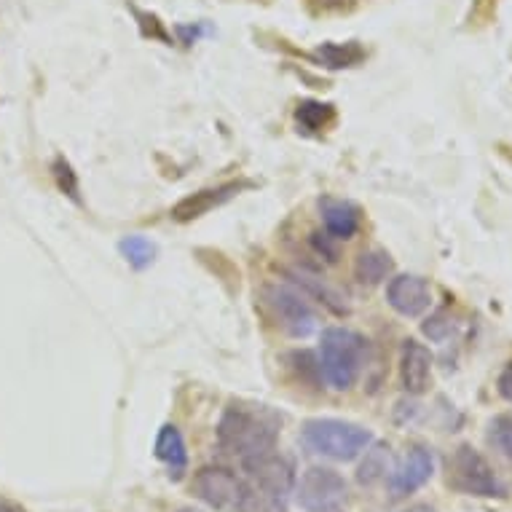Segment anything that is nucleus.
<instances>
[{"mask_svg": "<svg viewBox=\"0 0 512 512\" xmlns=\"http://www.w3.org/2000/svg\"><path fill=\"white\" fill-rule=\"evenodd\" d=\"M279 429H282V416L271 411L269 405L234 400L220 416L218 443L226 454L244 462L250 456L274 451Z\"/></svg>", "mask_w": 512, "mask_h": 512, "instance_id": "f257e3e1", "label": "nucleus"}, {"mask_svg": "<svg viewBox=\"0 0 512 512\" xmlns=\"http://www.w3.org/2000/svg\"><path fill=\"white\" fill-rule=\"evenodd\" d=\"M0 512H27V510H22L19 504L9 502V499H3V496H0Z\"/></svg>", "mask_w": 512, "mask_h": 512, "instance_id": "b1692460", "label": "nucleus"}, {"mask_svg": "<svg viewBox=\"0 0 512 512\" xmlns=\"http://www.w3.org/2000/svg\"><path fill=\"white\" fill-rule=\"evenodd\" d=\"M177 512H202V510H194V507H183V510H177Z\"/></svg>", "mask_w": 512, "mask_h": 512, "instance_id": "bb28decb", "label": "nucleus"}, {"mask_svg": "<svg viewBox=\"0 0 512 512\" xmlns=\"http://www.w3.org/2000/svg\"><path fill=\"white\" fill-rule=\"evenodd\" d=\"M54 177H57V185L62 194H68L70 199H76L78 202V180H76V172L70 167L65 159H57L54 161Z\"/></svg>", "mask_w": 512, "mask_h": 512, "instance_id": "412c9836", "label": "nucleus"}, {"mask_svg": "<svg viewBox=\"0 0 512 512\" xmlns=\"http://www.w3.org/2000/svg\"><path fill=\"white\" fill-rule=\"evenodd\" d=\"M488 443L507 459H512V416H496L488 424Z\"/></svg>", "mask_w": 512, "mask_h": 512, "instance_id": "aec40b11", "label": "nucleus"}, {"mask_svg": "<svg viewBox=\"0 0 512 512\" xmlns=\"http://www.w3.org/2000/svg\"><path fill=\"white\" fill-rule=\"evenodd\" d=\"M247 472V486L258 491L261 496L287 502V496L293 494L295 488V470L293 464L287 462L285 456L277 451H266V454L250 456L242 462Z\"/></svg>", "mask_w": 512, "mask_h": 512, "instance_id": "6e6552de", "label": "nucleus"}, {"mask_svg": "<svg viewBox=\"0 0 512 512\" xmlns=\"http://www.w3.org/2000/svg\"><path fill=\"white\" fill-rule=\"evenodd\" d=\"M333 118H336V110L328 102H314L306 100L298 105L295 110V121L298 126H303L306 132H322V129H328L333 124Z\"/></svg>", "mask_w": 512, "mask_h": 512, "instance_id": "6ab92c4d", "label": "nucleus"}, {"mask_svg": "<svg viewBox=\"0 0 512 512\" xmlns=\"http://www.w3.org/2000/svg\"><path fill=\"white\" fill-rule=\"evenodd\" d=\"M314 57L330 70H341V68H354L357 62H362L365 51L357 46V43H322L317 49Z\"/></svg>", "mask_w": 512, "mask_h": 512, "instance_id": "f3484780", "label": "nucleus"}, {"mask_svg": "<svg viewBox=\"0 0 512 512\" xmlns=\"http://www.w3.org/2000/svg\"><path fill=\"white\" fill-rule=\"evenodd\" d=\"M263 303L277 319V325L287 336L306 338L317 330V314L295 287L290 285H266L263 287Z\"/></svg>", "mask_w": 512, "mask_h": 512, "instance_id": "423d86ee", "label": "nucleus"}, {"mask_svg": "<svg viewBox=\"0 0 512 512\" xmlns=\"http://www.w3.org/2000/svg\"><path fill=\"white\" fill-rule=\"evenodd\" d=\"M319 212H322V223L328 228V236L336 242H346L360 231V210L352 202L344 199H319Z\"/></svg>", "mask_w": 512, "mask_h": 512, "instance_id": "ddd939ff", "label": "nucleus"}, {"mask_svg": "<svg viewBox=\"0 0 512 512\" xmlns=\"http://www.w3.org/2000/svg\"><path fill=\"white\" fill-rule=\"evenodd\" d=\"M392 472V451L387 443H370L362 451L360 470H357V480L362 486H376L381 480L389 478Z\"/></svg>", "mask_w": 512, "mask_h": 512, "instance_id": "2eb2a0df", "label": "nucleus"}, {"mask_svg": "<svg viewBox=\"0 0 512 512\" xmlns=\"http://www.w3.org/2000/svg\"><path fill=\"white\" fill-rule=\"evenodd\" d=\"M118 252H121V255H124V261L137 271L148 269V266L156 261V244L140 234L124 236V239L118 242Z\"/></svg>", "mask_w": 512, "mask_h": 512, "instance_id": "a211bd4d", "label": "nucleus"}, {"mask_svg": "<svg viewBox=\"0 0 512 512\" xmlns=\"http://www.w3.org/2000/svg\"><path fill=\"white\" fill-rule=\"evenodd\" d=\"M319 3H322V6H341L344 0H319Z\"/></svg>", "mask_w": 512, "mask_h": 512, "instance_id": "a878e982", "label": "nucleus"}, {"mask_svg": "<svg viewBox=\"0 0 512 512\" xmlns=\"http://www.w3.org/2000/svg\"><path fill=\"white\" fill-rule=\"evenodd\" d=\"M432 475H435V456H432V451L424 448V445H413L411 451L405 454L403 462L392 467V472H389V494H392V499L411 496L424 483H429Z\"/></svg>", "mask_w": 512, "mask_h": 512, "instance_id": "1a4fd4ad", "label": "nucleus"}, {"mask_svg": "<svg viewBox=\"0 0 512 512\" xmlns=\"http://www.w3.org/2000/svg\"><path fill=\"white\" fill-rule=\"evenodd\" d=\"M403 512H437L435 507H429V504H413V507H408V510Z\"/></svg>", "mask_w": 512, "mask_h": 512, "instance_id": "393cba45", "label": "nucleus"}, {"mask_svg": "<svg viewBox=\"0 0 512 512\" xmlns=\"http://www.w3.org/2000/svg\"><path fill=\"white\" fill-rule=\"evenodd\" d=\"M242 183H226L218 185V188H204V191H196V194L185 196L172 207V218L180 220V223H188V220H196L212 212L220 204H226L228 199H234L239 191H242Z\"/></svg>", "mask_w": 512, "mask_h": 512, "instance_id": "f8f14e48", "label": "nucleus"}, {"mask_svg": "<svg viewBox=\"0 0 512 512\" xmlns=\"http://www.w3.org/2000/svg\"><path fill=\"white\" fill-rule=\"evenodd\" d=\"M448 486L456 488L459 494L483 496V499L507 494V488L496 478L491 464L472 445H459L448 459Z\"/></svg>", "mask_w": 512, "mask_h": 512, "instance_id": "20e7f679", "label": "nucleus"}, {"mask_svg": "<svg viewBox=\"0 0 512 512\" xmlns=\"http://www.w3.org/2000/svg\"><path fill=\"white\" fill-rule=\"evenodd\" d=\"M496 389H499V395H502L507 403H512V362L502 370V373H499Z\"/></svg>", "mask_w": 512, "mask_h": 512, "instance_id": "5701e85b", "label": "nucleus"}, {"mask_svg": "<svg viewBox=\"0 0 512 512\" xmlns=\"http://www.w3.org/2000/svg\"><path fill=\"white\" fill-rule=\"evenodd\" d=\"M387 301L403 317H421L432 306V287L419 274H400L387 285Z\"/></svg>", "mask_w": 512, "mask_h": 512, "instance_id": "9d476101", "label": "nucleus"}, {"mask_svg": "<svg viewBox=\"0 0 512 512\" xmlns=\"http://www.w3.org/2000/svg\"><path fill=\"white\" fill-rule=\"evenodd\" d=\"M368 357V341L349 328H328L319 338V373L336 392H346L357 384Z\"/></svg>", "mask_w": 512, "mask_h": 512, "instance_id": "f03ea898", "label": "nucleus"}, {"mask_svg": "<svg viewBox=\"0 0 512 512\" xmlns=\"http://www.w3.org/2000/svg\"><path fill=\"white\" fill-rule=\"evenodd\" d=\"M435 357L416 338H405L400 349V384L408 395H424L432 384Z\"/></svg>", "mask_w": 512, "mask_h": 512, "instance_id": "9b49d317", "label": "nucleus"}, {"mask_svg": "<svg viewBox=\"0 0 512 512\" xmlns=\"http://www.w3.org/2000/svg\"><path fill=\"white\" fill-rule=\"evenodd\" d=\"M451 330H454V322L445 317V314H435V317H429L424 322V333H427L432 341H445V338L451 336Z\"/></svg>", "mask_w": 512, "mask_h": 512, "instance_id": "4be33fe9", "label": "nucleus"}, {"mask_svg": "<svg viewBox=\"0 0 512 512\" xmlns=\"http://www.w3.org/2000/svg\"><path fill=\"white\" fill-rule=\"evenodd\" d=\"M191 491L220 512H242L247 502V480L226 467H202L191 480Z\"/></svg>", "mask_w": 512, "mask_h": 512, "instance_id": "0eeeda50", "label": "nucleus"}, {"mask_svg": "<svg viewBox=\"0 0 512 512\" xmlns=\"http://www.w3.org/2000/svg\"><path fill=\"white\" fill-rule=\"evenodd\" d=\"M303 445L311 454L333 462H354L373 443V432L344 419H309L301 429Z\"/></svg>", "mask_w": 512, "mask_h": 512, "instance_id": "7ed1b4c3", "label": "nucleus"}, {"mask_svg": "<svg viewBox=\"0 0 512 512\" xmlns=\"http://www.w3.org/2000/svg\"><path fill=\"white\" fill-rule=\"evenodd\" d=\"M392 274V258L384 250L360 252V258L354 261V279L365 287L381 285Z\"/></svg>", "mask_w": 512, "mask_h": 512, "instance_id": "dca6fc26", "label": "nucleus"}, {"mask_svg": "<svg viewBox=\"0 0 512 512\" xmlns=\"http://www.w3.org/2000/svg\"><path fill=\"white\" fill-rule=\"evenodd\" d=\"M156 456L164 462L169 478L180 480L188 470V451H185V440L175 424H164L156 437Z\"/></svg>", "mask_w": 512, "mask_h": 512, "instance_id": "4468645a", "label": "nucleus"}, {"mask_svg": "<svg viewBox=\"0 0 512 512\" xmlns=\"http://www.w3.org/2000/svg\"><path fill=\"white\" fill-rule=\"evenodd\" d=\"M293 494L303 512H338L344 507L349 486L330 467H309L301 480H295Z\"/></svg>", "mask_w": 512, "mask_h": 512, "instance_id": "39448f33", "label": "nucleus"}]
</instances>
